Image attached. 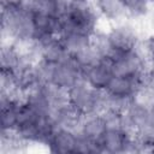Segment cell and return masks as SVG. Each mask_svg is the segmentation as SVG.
I'll return each instance as SVG.
<instances>
[{
  "instance_id": "5",
  "label": "cell",
  "mask_w": 154,
  "mask_h": 154,
  "mask_svg": "<svg viewBox=\"0 0 154 154\" xmlns=\"http://www.w3.org/2000/svg\"><path fill=\"white\" fill-rule=\"evenodd\" d=\"M82 75L83 70L76 64V61L70 55L66 60L54 66L49 83L65 91H69L72 87L83 81Z\"/></svg>"
},
{
  "instance_id": "12",
  "label": "cell",
  "mask_w": 154,
  "mask_h": 154,
  "mask_svg": "<svg viewBox=\"0 0 154 154\" xmlns=\"http://www.w3.org/2000/svg\"><path fill=\"white\" fill-rule=\"evenodd\" d=\"M52 118L54 119L58 129H65V130L77 132L79 129V125L82 123L83 116L79 114L70 105H66V106L59 108L58 111H55L53 113Z\"/></svg>"
},
{
  "instance_id": "3",
  "label": "cell",
  "mask_w": 154,
  "mask_h": 154,
  "mask_svg": "<svg viewBox=\"0 0 154 154\" xmlns=\"http://www.w3.org/2000/svg\"><path fill=\"white\" fill-rule=\"evenodd\" d=\"M67 101L83 117L100 114L105 109V91L95 90L82 81L67 91Z\"/></svg>"
},
{
  "instance_id": "20",
  "label": "cell",
  "mask_w": 154,
  "mask_h": 154,
  "mask_svg": "<svg viewBox=\"0 0 154 154\" xmlns=\"http://www.w3.org/2000/svg\"><path fill=\"white\" fill-rule=\"evenodd\" d=\"M147 77L154 82V63H149L148 65V70H147Z\"/></svg>"
},
{
  "instance_id": "9",
  "label": "cell",
  "mask_w": 154,
  "mask_h": 154,
  "mask_svg": "<svg viewBox=\"0 0 154 154\" xmlns=\"http://www.w3.org/2000/svg\"><path fill=\"white\" fill-rule=\"evenodd\" d=\"M136 141V134L129 129L107 130L100 140L103 154H120L129 144Z\"/></svg>"
},
{
  "instance_id": "17",
  "label": "cell",
  "mask_w": 154,
  "mask_h": 154,
  "mask_svg": "<svg viewBox=\"0 0 154 154\" xmlns=\"http://www.w3.org/2000/svg\"><path fill=\"white\" fill-rule=\"evenodd\" d=\"M103 123L107 130H124L126 129L125 116L124 113H119L111 109H103L101 113Z\"/></svg>"
},
{
  "instance_id": "18",
  "label": "cell",
  "mask_w": 154,
  "mask_h": 154,
  "mask_svg": "<svg viewBox=\"0 0 154 154\" xmlns=\"http://www.w3.org/2000/svg\"><path fill=\"white\" fill-rule=\"evenodd\" d=\"M134 99H128V97H119V96H113L109 95L105 91V109H111L116 111L119 113H125L130 105L132 103Z\"/></svg>"
},
{
  "instance_id": "15",
  "label": "cell",
  "mask_w": 154,
  "mask_h": 154,
  "mask_svg": "<svg viewBox=\"0 0 154 154\" xmlns=\"http://www.w3.org/2000/svg\"><path fill=\"white\" fill-rule=\"evenodd\" d=\"M60 38L70 55L79 52L91 45V36L77 34V32H63Z\"/></svg>"
},
{
  "instance_id": "14",
  "label": "cell",
  "mask_w": 154,
  "mask_h": 154,
  "mask_svg": "<svg viewBox=\"0 0 154 154\" xmlns=\"http://www.w3.org/2000/svg\"><path fill=\"white\" fill-rule=\"evenodd\" d=\"M126 18L137 24L143 23L154 11V2L146 0H124Z\"/></svg>"
},
{
  "instance_id": "19",
  "label": "cell",
  "mask_w": 154,
  "mask_h": 154,
  "mask_svg": "<svg viewBox=\"0 0 154 154\" xmlns=\"http://www.w3.org/2000/svg\"><path fill=\"white\" fill-rule=\"evenodd\" d=\"M141 48L148 59L149 63H154V32H150L148 36L143 37Z\"/></svg>"
},
{
  "instance_id": "11",
  "label": "cell",
  "mask_w": 154,
  "mask_h": 154,
  "mask_svg": "<svg viewBox=\"0 0 154 154\" xmlns=\"http://www.w3.org/2000/svg\"><path fill=\"white\" fill-rule=\"evenodd\" d=\"M76 142L77 132L57 129L47 146V152L51 154H75Z\"/></svg>"
},
{
  "instance_id": "6",
  "label": "cell",
  "mask_w": 154,
  "mask_h": 154,
  "mask_svg": "<svg viewBox=\"0 0 154 154\" xmlns=\"http://www.w3.org/2000/svg\"><path fill=\"white\" fill-rule=\"evenodd\" d=\"M124 116L126 129L134 131L136 135L144 130L154 129V107L132 101Z\"/></svg>"
},
{
  "instance_id": "13",
  "label": "cell",
  "mask_w": 154,
  "mask_h": 154,
  "mask_svg": "<svg viewBox=\"0 0 154 154\" xmlns=\"http://www.w3.org/2000/svg\"><path fill=\"white\" fill-rule=\"evenodd\" d=\"M106 131L107 129L101 114H91V116L83 117L77 134L90 140L100 141L102 136L106 134Z\"/></svg>"
},
{
  "instance_id": "7",
  "label": "cell",
  "mask_w": 154,
  "mask_h": 154,
  "mask_svg": "<svg viewBox=\"0 0 154 154\" xmlns=\"http://www.w3.org/2000/svg\"><path fill=\"white\" fill-rule=\"evenodd\" d=\"M36 48H37L38 60L48 64L57 65L70 57L61 38L57 36L46 37L40 41H36Z\"/></svg>"
},
{
  "instance_id": "2",
  "label": "cell",
  "mask_w": 154,
  "mask_h": 154,
  "mask_svg": "<svg viewBox=\"0 0 154 154\" xmlns=\"http://www.w3.org/2000/svg\"><path fill=\"white\" fill-rule=\"evenodd\" d=\"M106 31L113 52L112 61L120 54L137 49L143 41L140 24L129 19H124L119 23L109 25Z\"/></svg>"
},
{
  "instance_id": "16",
  "label": "cell",
  "mask_w": 154,
  "mask_h": 154,
  "mask_svg": "<svg viewBox=\"0 0 154 154\" xmlns=\"http://www.w3.org/2000/svg\"><path fill=\"white\" fill-rule=\"evenodd\" d=\"M71 58L76 61V64L82 70H85V69H88V67H90V66H93V65H95L102 60V57L100 55V53L91 45L89 47L72 54Z\"/></svg>"
},
{
  "instance_id": "4",
  "label": "cell",
  "mask_w": 154,
  "mask_h": 154,
  "mask_svg": "<svg viewBox=\"0 0 154 154\" xmlns=\"http://www.w3.org/2000/svg\"><path fill=\"white\" fill-rule=\"evenodd\" d=\"M149 61L146 58L141 46L129 53L118 55L111 61V70L114 77H142L147 75Z\"/></svg>"
},
{
  "instance_id": "8",
  "label": "cell",
  "mask_w": 154,
  "mask_h": 154,
  "mask_svg": "<svg viewBox=\"0 0 154 154\" xmlns=\"http://www.w3.org/2000/svg\"><path fill=\"white\" fill-rule=\"evenodd\" d=\"M83 82L88 84L90 88L100 91H105L111 79L113 78V73L111 70V61L102 59L97 64L83 70L82 75Z\"/></svg>"
},
{
  "instance_id": "10",
  "label": "cell",
  "mask_w": 154,
  "mask_h": 154,
  "mask_svg": "<svg viewBox=\"0 0 154 154\" xmlns=\"http://www.w3.org/2000/svg\"><path fill=\"white\" fill-rule=\"evenodd\" d=\"M94 5L100 18L109 25L128 19L124 0H99L94 1Z\"/></svg>"
},
{
  "instance_id": "1",
  "label": "cell",
  "mask_w": 154,
  "mask_h": 154,
  "mask_svg": "<svg viewBox=\"0 0 154 154\" xmlns=\"http://www.w3.org/2000/svg\"><path fill=\"white\" fill-rule=\"evenodd\" d=\"M58 17L63 23V32L91 36L100 28L101 18L90 1H59Z\"/></svg>"
}]
</instances>
